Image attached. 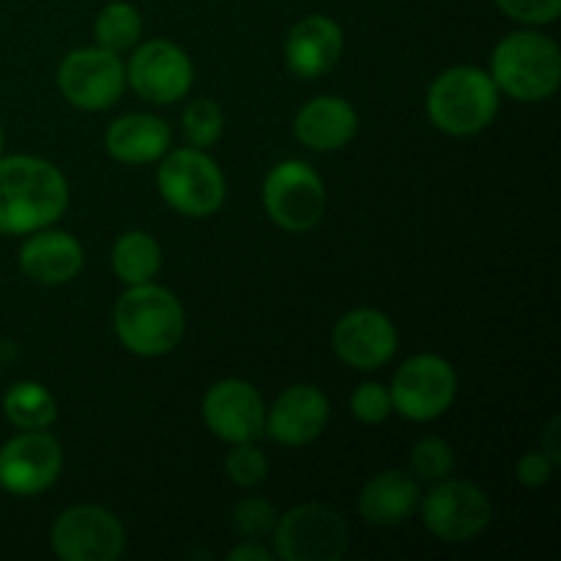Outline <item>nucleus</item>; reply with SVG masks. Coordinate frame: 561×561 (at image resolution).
I'll return each mask as SVG.
<instances>
[{
  "instance_id": "1",
  "label": "nucleus",
  "mask_w": 561,
  "mask_h": 561,
  "mask_svg": "<svg viewBox=\"0 0 561 561\" xmlns=\"http://www.w3.org/2000/svg\"><path fill=\"white\" fill-rule=\"evenodd\" d=\"M69 206V184L38 157H0V233H36L58 222Z\"/></svg>"
},
{
  "instance_id": "2",
  "label": "nucleus",
  "mask_w": 561,
  "mask_h": 561,
  "mask_svg": "<svg viewBox=\"0 0 561 561\" xmlns=\"http://www.w3.org/2000/svg\"><path fill=\"white\" fill-rule=\"evenodd\" d=\"M115 334L137 356H164L184 337V307L153 283L131 285L113 312Z\"/></svg>"
},
{
  "instance_id": "3",
  "label": "nucleus",
  "mask_w": 561,
  "mask_h": 561,
  "mask_svg": "<svg viewBox=\"0 0 561 561\" xmlns=\"http://www.w3.org/2000/svg\"><path fill=\"white\" fill-rule=\"evenodd\" d=\"M491 80L518 102H542L559 91L561 53L557 42L537 31H515L496 44Z\"/></svg>"
},
{
  "instance_id": "4",
  "label": "nucleus",
  "mask_w": 561,
  "mask_h": 561,
  "mask_svg": "<svg viewBox=\"0 0 561 561\" xmlns=\"http://www.w3.org/2000/svg\"><path fill=\"white\" fill-rule=\"evenodd\" d=\"M499 113V88L482 69L455 66L438 75L427 93V115L442 131L469 137L488 129Z\"/></svg>"
},
{
  "instance_id": "5",
  "label": "nucleus",
  "mask_w": 561,
  "mask_h": 561,
  "mask_svg": "<svg viewBox=\"0 0 561 561\" xmlns=\"http://www.w3.org/2000/svg\"><path fill=\"white\" fill-rule=\"evenodd\" d=\"M159 192L184 217H211L225 203V175L203 148H175L164 153L157 173Z\"/></svg>"
},
{
  "instance_id": "6",
  "label": "nucleus",
  "mask_w": 561,
  "mask_h": 561,
  "mask_svg": "<svg viewBox=\"0 0 561 561\" xmlns=\"http://www.w3.org/2000/svg\"><path fill=\"white\" fill-rule=\"evenodd\" d=\"M274 553L285 561H337L348 551V529L334 510L301 504L274 524Z\"/></svg>"
},
{
  "instance_id": "7",
  "label": "nucleus",
  "mask_w": 561,
  "mask_h": 561,
  "mask_svg": "<svg viewBox=\"0 0 561 561\" xmlns=\"http://www.w3.org/2000/svg\"><path fill=\"white\" fill-rule=\"evenodd\" d=\"M263 206L272 222H277L288 233H305L316 228L327 208V190H323L321 175L310 164L296 162V159L277 164L263 184Z\"/></svg>"
},
{
  "instance_id": "8",
  "label": "nucleus",
  "mask_w": 561,
  "mask_h": 561,
  "mask_svg": "<svg viewBox=\"0 0 561 561\" xmlns=\"http://www.w3.org/2000/svg\"><path fill=\"white\" fill-rule=\"evenodd\" d=\"M458 376L453 365L436 354L411 356L392 378V409L414 422H431L453 405Z\"/></svg>"
},
{
  "instance_id": "9",
  "label": "nucleus",
  "mask_w": 561,
  "mask_h": 561,
  "mask_svg": "<svg viewBox=\"0 0 561 561\" xmlns=\"http://www.w3.org/2000/svg\"><path fill=\"white\" fill-rule=\"evenodd\" d=\"M49 546L64 561H115L126 551V531L110 510L80 504L55 520Z\"/></svg>"
},
{
  "instance_id": "10",
  "label": "nucleus",
  "mask_w": 561,
  "mask_h": 561,
  "mask_svg": "<svg viewBox=\"0 0 561 561\" xmlns=\"http://www.w3.org/2000/svg\"><path fill=\"white\" fill-rule=\"evenodd\" d=\"M422 524L444 542H466L482 535L493 518L491 499L466 480H447L420 499Z\"/></svg>"
},
{
  "instance_id": "11",
  "label": "nucleus",
  "mask_w": 561,
  "mask_h": 561,
  "mask_svg": "<svg viewBox=\"0 0 561 561\" xmlns=\"http://www.w3.org/2000/svg\"><path fill=\"white\" fill-rule=\"evenodd\" d=\"M126 85L124 64L104 47L75 49L58 69V88L71 107L99 113L113 107Z\"/></svg>"
},
{
  "instance_id": "12",
  "label": "nucleus",
  "mask_w": 561,
  "mask_h": 561,
  "mask_svg": "<svg viewBox=\"0 0 561 561\" xmlns=\"http://www.w3.org/2000/svg\"><path fill=\"white\" fill-rule=\"evenodd\" d=\"M64 449L49 433L25 431L0 447V488L11 496H38L55 485Z\"/></svg>"
},
{
  "instance_id": "13",
  "label": "nucleus",
  "mask_w": 561,
  "mask_h": 561,
  "mask_svg": "<svg viewBox=\"0 0 561 561\" xmlns=\"http://www.w3.org/2000/svg\"><path fill=\"white\" fill-rule=\"evenodd\" d=\"M203 422L228 444L257 442L266 431V405L252 383L225 378L203 398Z\"/></svg>"
},
{
  "instance_id": "14",
  "label": "nucleus",
  "mask_w": 561,
  "mask_h": 561,
  "mask_svg": "<svg viewBox=\"0 0 561 561\" xmlns=\"http://www.w3.org/2000/svg\"><path fill=\"white\" fill-rule=\"evenodd\" d=\"M126 80L146 102L173 104L190 93L195 69L184 49L164 38H153L131 55Z\"/></svg>"
},
{
  "instance_id": "15",
  "label": "nucleus",
  "mask_w": 561,
  "mask_h": 561,
  "mask_svg": "<svg viewBox=\"0 0 561 561\" xmlns=\"http://www.w3.org/2000/svg\"><path fill=\"white\" fill-rule=\"evenodd\" d=\"M334 354L356 370H378L398 351V329L383 312L354 310L337 321L332 332Z\"/></svg>"
},
{
  "instance_id": "16",
  "label": "nucleus",
  "mask_w": 561,
  "mask_h": 561,
  "mask_svg": "<svg viewBox=\"0 0 561 561\" xmlns=\"http://www.w3.org/2000/svg\"><path fill=\"white\" fill-rule=\"evenodd\" d=\"M329 422V398L318 387L299 383L274 400L266 411V436L285 447H305L312 444Z\"/></svg>"
},
{
  "instance_id": "17",
  "label": "nucleus",
  "mask_w": 561,
  "mask_h": 561,
  "mask_svg": "<svg viewBox=\"0 0 561 561\" xmlns=\"http://www.w3.org/2000/svg\"><path fill=\"white\" fill-rule=\"evenodd\" d=\"M343 55V31L323 14L305 16L296 22L285 42V64L301 80H316L334 69Z\"/></svg>"
},
{
  "instance_id": "18",
  "label": "nucleus",
  "mask_w": 561,
  "mask_h": 561,
  "mask_svg": "<svg viewBox=\"0 0 561 561\" xmlns=\"http://www.w3.org/2000/svg\"><path fill=\"white\" fill-rule=\"evenodd\" d=\"M85 255L75 236L64 230H36L20 250V266L33 283L64 285L80 274Z\"/></svg>"
},
{
  "instance_id": "19",
  "label": "nucleus",
  "mask_w": 561,
  "mask_h": 561,
  "mask_svg": "<svg viewBox=\"0 0 561 561\" xmlns=\"http://www.w3.org/2000/svg\"><path fill=\"white\" fill-rule=\"evenodd\" d=\"M294 131L312 151H337L356 135V110L340 96H318L299 110Z\"/></svg>"
},
{
  "instance_id": "20",
  "label": "nucleus",
  "mask_w": 561,
  "mask_h": 561,
  "mask_svg": "<svg viewBox=\"0 0 561 561\" xmlns=\"http://www.w3.org/2000/svg\"><path fill=\"white\" fill-rule=\"evenodd\" d=\"M104 146L113 159L124 164L157 162L168 153L170 126L157 115L131 113L113 121L104 137Z\"/></svg>"
},
{
  "instance_id": "21",
  "label": "nucleus",
  "mask_w": 561,
  "mask_h": 561,
  "mask_svg": "<svg viewBox=\"0 0 561 561\" xmlns=\"http://www.w3.org/2000/svg\"><path fill=\"white\" fill-rule=\"evenodd\" d=\"M420 485L405 471H383L365 485L359 515L373 526H400L420 507Z\"/></svg>"
},
{
  "instance_id": "22",
  "label": "nucleus",
  "mask_w": 561,
  "mask_h": 561,
  "mask_svg": "<svg viewBox=\"0 0 561 561\" xmlns=\"http://www.w3.org/2000/svg\"><path fill=\"white\" fill-rule=\"evenodd\" d=\"M113 268L121 283L126 285L151 283L162 268V250H159L157 239L142 230L121 236L113 247Z\"/></svg>"
},
{
  "instance_id": "23",
  "label": "nucleus",
  "mask_w": 561,
  "mask_h": 561,
  "mask_svg": "<svg viewBox=\"0 0 561 561\" xmlns=\"http://www.w3.org/2000/svg\"><path fill=\"white\" fill-rule=\"evenodd\" d=\"M5 420L20 431H47L58 420L55 398L36 381H20L3 398Z\"/></svg>"
},
{
  "instance_id": "24",
  "label": "nucleus",
  "mask_w": 561,
  "mask_h": 561,
  "mask_svg": "<svg viewBox=\"0 0 561 561\" xmlns=\"http://www.w3.org/2000/svg\"><path fill=\"white\" fill-rule=\"evenodd\" d=\"M142 33V16L140 11L131 3H124V0H115V3H107L96 14V22H93V36H96V47L110 49V53H124V49L135 47L140 42Z\"/></svg>"
},
{
  "instance_id": "25",
  "label": "nucleus",
  "mask_w": 561,
  "mask_h": 561,
  "mask_svg": "<svg viewBox=\"0 0 561 561\" xmlns=\"http://www.w3.org/2000/svg\"><path fill=\"white\" fill-rule=\"evenodd\" d=\"M222 110L211 99H197L184 110V137L192 148H208L222 135Z\"/></svg>"
},
{
  "instance_id": "26",
  "label": "nucleus",
  "mask_w": 561,
  "mask_h": 561,
  "mask_svg": "<svg viewBox=\"0 0 561 561\" xmlns=\"http://www.w3.org/2000/svg\"><path fill=\"white\" fill-rule=\"evenodd\" d=\"M225 471H228L230 480L241 488H255L266 480L268 474V460L261 449L255 447V442L233 444V453L225 460Z\"/></svg>"
},
{
  "instance_id": "27",
  "label": "nucleus",
  "mask_w": 561,
  "mask_h": 561,
  "mask_svg": "<svg viewBox=\"0 0 561 561\" xmlns=\"http://www.w3.org/2000/svg\"><path fill=\"white\" fill-rule=\"evenodd\" d=\"M455 455L453 447L442 438H422L411 453V469L422 477V480H444L453 471Z\"/></svg>"
},
{
  "instance_id": "28",
  "label": "nucleus",
  "mask_w": 561,
  "mask_h": 561,
  "mask_svg": "<svg viewBox=\"0 0 561 561\" xmlns=\"http://www.w3.org/2000/svg\"><path fill=\"white\" fill-rule=\"evenodd\" d=\"M233 526L239 535L244 537H263L274 529L277 524V515H274V507L263 496H244L233 507Z\"/></svg>"
},
{
  "instance_id": "29",
  "label": "nucleus",
  "mask_w": 561,
  "mask_h": 561,
  "mask_svg": "<svg viewBox=\"0 0 561 561\" xmlns=\"http://www.w3.org/2000/svg\"><path fill=\"white\" fill-rule=\"evenodd\" d=\"M351 411H354L356 420L365 422V425H381V422L392 414L389 389L376 381L362 383V387L351 394Z\"/></svg>"
},
{
  "instance_id": "30",
  "label": "nucleus",
  "mask_w": 561,
  "mask_h": 561,
  "mask_svg": "<svg viewBox=\"0 0 561 561\" xmlns=\"http://www.w3.org/2000/svg\"><path fill=\"white\" fill-rule=\"evenodd\" d=\"M499 9L524 25H548L561 14V0H496Z\"/></svg>"
},
{
  "instance_id": "31",
  "label": "nucleus",
  "mask_w": 561,
  "mask_h": 561,
  "mask_svg": "<svg viewBox=\"0 0 561 561\" xmlns=\"http://www.w3.org/2000/svg\"><path fill=\"white\" fill-rule=\"evenodd\" d=\"M518 480L524 482L526 488H542L548 485V480L553 477V460L548 458L546 453H526L524 458L518 460V469H515Z\"/></svg>"
},
{
  "instance_id": "32",
  "label": "nucleus",
  "mask_w": 561,
  "mask_h": 561,
  "mask_svg": "<svg viewBox=\"0 0 561 561\" xmlns=\"http://www.w3.org/2000/svg\"><path fill=\"white\" fill-rule=\"evenodd\" d=\"M559 416H553L551 422H548L546 433H542V453L548 455V458L553 460V466L561 463V442H559Z\"/></svg>"
},
{
  "instance_id": "33",
  "label": "nucleus",
  "mask_w": 561,
  "mask_h": 561,
  "mask_svg": "<svg viewBox=\"0 0 561 561\" xmlns=\"http://www.w3.org/2000/svg\"><path fill=\"white\" fill-rule=\"evenodd\" d=\"M274 553L266 551L263 546H257V542H244V546L233 548V551L228 553L230 561H272Z\"/></svg>"
},
{
  "instance_id": "34",
  "label": "nucleus",
  "mask_w": 561,
  "mask_h": 561,
  "mask_svg": "<svg viewBox=\"0 0 561 561\" xmlns=\"http://www.w3.org/2000/svg\"><path fill=\"white\" fill-rule=\"evenodd\" d=\"M0 153H3V126H0Z\"/></svg>"
}]
</instances>
